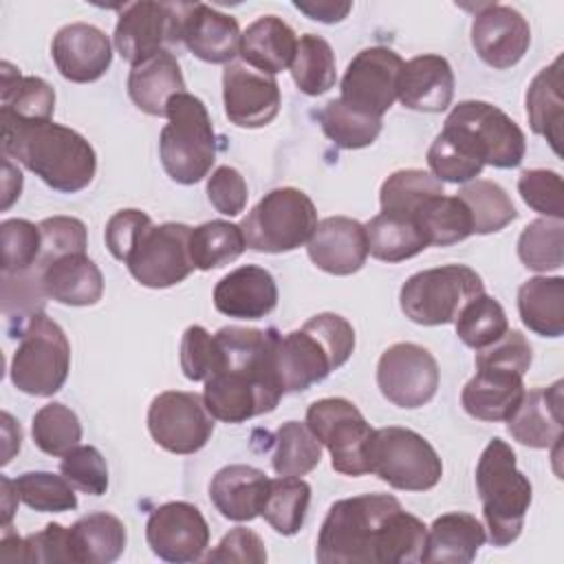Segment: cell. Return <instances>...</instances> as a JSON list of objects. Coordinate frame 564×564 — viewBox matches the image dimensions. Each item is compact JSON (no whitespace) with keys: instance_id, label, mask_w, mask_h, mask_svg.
I'll use <instances>...</instances> for the list:
<instances>
[{"instance_id":"6da1fadb","label":"cell","mask_w":564,"mask_h":564,"mask_svg":"<svg viewBox=\"0 0 564 564\" xmlns=\"http://www.w3.org/2000/svg\"><path fill=\"white\" fill-rule=\"evenodd\" d=\"M427 527L390 494H361L330 505L317 535L322 564L421 562Z\"/></svg>"},{"instance_id":"7a4b0ae2","label":"cell","mask_w":564,"mask_h":564,"mask_svg":"<svg viewBox=\"0 0 564 564\" xmlns=\"http://www.w3.org/2000/svg\"><path fill=\"white\" fill-rule=\"evenodd\" d=\"M223 352L220 370L205 381L203 401L225 423H245L273 412L284 390L275 375V328L223 326L216 335Z\"/></svg>"},{"instance_id":"3957f363","label":"cell","mask_w":564,"mask_h":564,"mask_svg":"<svg viewBox=\"0 0 564 564\" xmlns=\"http://www.w3.org/2000/svg\"><path fill=\"white\" fill-rule=\"evenodd\" d=\"M2 152L40 176L51 189L75 194L97 172V154L77 130L55 121H18L0 117Z\"/></svg>"},{"instance_id":"277c9868","label":"cell","mask_w":564,"mask_h":564,"mask_svg":"<svg viewBox=\"0 0 564 564\" xmlns=\"http://www.w3.org/2000/svg\"><path fill=\"white\" fill-rule=\"evenodd\" d=\"M355 350V330L337 313H317L302 328L275 337L273 361L286 392H302L344 366Z\"/></svg>"},{"instance_id":"5b68a950","label":"cell","mask_w":564,"mask_h":564,"mask_svg":"<svg viewBox=\"0 0 564 564\" xmlns=\"http://www.w3.org/2000/svg\"><path fill=\"white\" fill-rule=\"evenodd\" d=\"M476 489L494 546H509L524 527L533 489L518 469L516 454L502 438H491L476 465Z\"/></svg>"},{"instance_id":"8992f818","label":"cell","mask_w":564,"mask_h":564,"mask_svg":"<svg viewBox=\"0 0 564 564\" xmlns=\"http://www.w3.org/2000/svg\"><path fill=\"white\" fill-rule=\"evenodd\" d=\"M438 134L456 152L482 167H518L527 152L520 126L505 110L480 99L456 104Z\"/></svg>"},{"instance_id":"52a82bcc","label":"cell","mask_w":564,"mask_h":564,"mask_svg":"<svg viewBox=\"0 0 564 564\" xmlns=\"http://www.w3.org/2000/svg\"><path fill=\"white\" fill-rule=\"evenodd\" d=\"M167 123L159 137V156L165 174L181 183L203 181L216 161V132L205 104L178 93L167 104Z\"/></svg>"},{"instance_id":"ba28073f","label":"cell","mask_w":564,"mask_h":564,"mask_svg":"<svg viewBox=\"0 0 564 564\" xmlns=\"http://www.w3.org/2000/svg\"><path fill=\"white\" fill-rule=\"evenodd\" d=\"M70 370V344L66 333L46 313H37L20 333L11 357L13 386L31 397H53Z\"/></svg>"},{"instance_id":"9c48e42d","label":"cell","mask_w":564,"mask_h":564,"mask_svg":"<svg viewBox=\"0 0 564 564\" xmlns=\"http://www.w3.org/2000/svg\"><path fill=\"white\" fill-rule=\"evenodd\" d=\"M317 223V209L302 189L278 187L258 200L240 229L249 249L286 253L308 242Z\"/></svg>"},{"instance_id":"30bf717a","label":"cell","mask_w":564,"mask_h":564,"mask_svg":"<svg viewBox=\"0 0 564 564\" xmlns=\"http://www.w3.org/2000/svg\"><path fill=\"white\" fill-rule=\"evenodd\" d=\"M485 293L482 278L467 264H445L410 275L399 293L401 311L414 324L441 326L456 322L476 295Z\"/></svg>"},{"instance_id":"8fae6325","label":"cell","mask_w":564,"mask_h":564,"mask_svg":"<svg viewBox=\"0 0 564 564\" xmlns=\"http://www.w3.org/2000/svg\"><path fill=\"white\" fill-rule=\"evenodd\" d=\"M370 471L401 491H427L438 485L443 463L419 432L388 425L372 434Z\"/></svg>"},{"instance_id":"7c38bea8","label":"cell","mask_w":564,"mask_h":564,"mask_svg":"<svg viewBox=\"0 0 564 564\" xmlns=\"http://www.w3.org/2000/svg\"><path fill=\"white\" fill-rule=\"evenodd\" d=\"M306 425L330 452V465L344 476L370 471V443L375 430L359 408L344 397L317 399L306 410Z\"/></svg>"},{"instance_id":"4fadbf2b","label":"cell","mask_w":564,"mask_h":564,"mask_svg":"<svg viewBox=\"0 0 564 564\" xmlns=\"http://www.w3.org/2000/svg\"><path fill=\"white\" fill-rule=\"evenodd\" d=\"M189 231L192 227L183 223L150 225L126 260L130 275L148 289H167L183 282L194 271Z\"/></svg>"},{"instance_id":"5bb4252c","label":"cell","mask_w":564,"mask_h":564,"mask_svg":"<svg viewBox=\"0 0 564 564\" xmlns=\"http://www.w3.org/2000/svg\"><path fill=\"white\" fill-rule=\"evenodd\" d=\"M148 430L159 447L172 454H194L207 445L214 416L196 392L165 390L148 408Z\"/></svg>"},{"instance_id":"9a60e30c","label":"cell","mask_w":564,"mask_h":564,"mask_svg":"<svg viewBox=\"0 0 564 564\" xmlns=\"http://www.w3.org/2000/svg\"><path fill=\"white\" fill-rule=\"evenodd\" d=\"M441 372L434 355L412 341L388 346L377 364V386L397 408L414 410L430 403L438 390Z\"/></svg>"},{"instance_id":"2e32d148","label":"cell","mask_w":564,"mask_h":564,"mask_svg":"<svg viewBox=\"0 0 564 564\" xmlns=\"http://www.w3.org/2000/svg\"><path fill=\"white\" fill-rule=\"evenodd\" d=\"M115 48L132 66L181 42V4L130 2L115 26Z\"/></svg>"},{"instance_id":"e0dca14e","label":"cell","mask_w":564,"mask_h":564,"mask_svg":"<svg viewBox=\"0 0 564 564\" xmlns=\"http://www.w3.org/2000/svg\"><path fill=\"white\" fill-rule=\"evenodd\" d=\"M403 64L399 53L388 46L359 51L341 77L339 99L355 110L381 119L397 99Z\"/></svg>"},{"instance_id":"ac0fdd59","label":"cell","mask_w":564,"mask_h":564,"mask_svg":"<svg viewBox=\"0 0 564 564\" xmlns=\"http://www.w3.org/2000/svg\"><path fill=\"white\" fill-rule=\"evenodd\" d=\"M145 540L152 553L165 562H198L209 546V524L196 505L174 500L159 505L148 516Z\"/></svg>"},{"instance_id":"d6986e66","label":"cell","mask_w":564,"mask_h":564,"mask_svg":"<svg viewBox=\"0 0 564 564\" xmlns=\"http://www.w3.org/2000/svg\"><path fill=\"white\" fill-rule=\"evenodd\" d=\"M531 44L529 22L509 4H485L471 22V46L498 70L516 66Z\"/></svg>"},{"instance_id":"ffe728a7","label":"cell","mask_w":564,"mask_h":564,"mask_svg":"<svg viewBox=\"0 0 564 564\" xmlns=\"http://www.w3.org/2000/svg\"><path fill=\"white\" fill-rule=\"evenodd\" d=\"M223 101L234 126L262 128L280 112V86L271 75L242 64H227L223 70Z\"/></svg>"},{"instance_id":"44dd1931","label":"cell","mask_w":564,"mask_h":564,"mask_svg":"<svg viewBox=\"0 0 564 564\" xmlns=\"http://www.w3.org/2000/svg\"><path fill=\"white\" fill-rule=\"evenodd\" d=\"M51 55L59 75L75 84L97 82L112 64L108 35L99 26L86 22L62 26L53 37Z\"/></svg>"},{"instance_id":"7402d4cb","label":"cell","mask_w":564,"mask_h":564,"mask_svg":"<svg viewBox=\"0 0 564 564\" xmlns=\"http://www.w3.org/2000/svg\"><path fill=\"white\" fill-rule=\"evenodd\" d=\"M240 35L236 18L203 2H181V42L198 59L231 64L240 53Z\"/></svg>"},{"instance_id":"603a6c76","label":"cell","mask_w":564,"mask_h":564,"mask_svg":"<svg viewBox=\"0 0 564 564\" xmlns=\"http://www.w3.org/2000/svg\"><path fill=\"white\" fill-rule=\"evenodd\" d=\"M306 251L317 269L330 275H352L368 258L366 227L348 216H328L313 229Z\"/></svg>"},{"instance_id":"cb8c5ba5","label":"cell","mask_w":564,"mask_h":564,"mask_svg":"<svg viewBox=\"0 0 564 564\" xmlns=\"http://www.w3.org/2000/svg\"><path fill=\"white\" fill-rule=\"evenodd\" d=\"M520 372L494 364H476V375L460 392L463 410L478 421H507L522 401L524 383Z\"/></svg>"},{"instance_id":"d4e9b609","label":"cell","mask_w":564,"mask_h":564,"mask_svg":"<svg viewBox=\"0 0 564 564\" xmlns=\"http://www.w3.org/2000/svg\"><path fill=\"white\" fill-rule=\"evenodd\" d=\"M214 306L218 313L236 319L267 317L278 306V284L258 264L238 267L214 286Z\"/></svg>"},{"instance_id":"484cf974","label":"cell","mask_w":564,"mask_h":564,"mask_svg":"<svg viewBox=\"0 0 564 564\" xmlns=\"http://www.w3.org/2000/svg\"><path fill=\"white\" fill-rule=\"evenodd\" d=\"M562 386L564 381H555L549 388L524 390L520 405L507 419V430L520 445L546 449L562 441Z\"/></svg>"},{"instance_id":"4316f807","label":"cell","mask_w":564,"mask_h":564,"mask_svg":"<svg viewBox=\"0 0 564 564\" xmlns=\"http://www.w3.org/2000/svg\"><path fill=\"white\" fill-rule=\"evenodd\" d=\"M454 97V73L443 55L425 53L403 64L397 99L419 112H443Z\"/></svg>"},{"instance_id":"83f0119b","label":"cell","mask_w":564,"mask_h":564,"mask_svg":"<svg viewBox=\"0 0 564 564\" xmlns=\"http://www.w3.org/2000/svg\"><path fill=\"white\" fill-rule=\"evenodd\" d=\"M37 271L46 297L59 304L93 306L104 295V275L86 251L59 256Z\"/></svg>"},{"instance_id":"f1b7e54d","label":"cell","mask_w":564,"mask_h":564,"mask_svg":"<svg viewBox=\"0 0 564 564\" xmlns=\"http://www.w3.org/2000/svg\"><path fill=\"white\" fill-rule=\"evenodd\" d=\"M269 494V478L251 465H227L209 482V498L223 518L249 522L262 513Z\"/></svg>"},{"instance_id":"f546056e","label":"cell","mask_w":564,"mask_h":564,"mask_svg":"<svg viewBox=\"0 0 564 564\" xmlns=\"http://www.w3.org/2000/svg\"><path fill=\"white\" fill-rule=\"evenodd\" d=\"M178 93H185V79L172 51H161L130 68L128 95L139 110L165 117L170 99Z\"/></svg>"},{"instance_id":"4dcf8cb0","label":"cell","mask_w":564,"mask_h":564,"mask_svg":"<svg viewBox=\"0 0 564 564\" xmlns=\"http://www.w3.org/2000/svg\"><path fill=\"white\" fill-rule=\"evenodd\" d=\"M485 540H487L485 527L480 524V520H476V516L465 511L443 513L427 529L421 562L467 564L476 557Z\"/></svg>"},{"instance_id":"1f68e13d","label":"cell","mask_w":564,"mask_h":564,"mask_svg":"<svg viewBox=\"0 0 564 564\" xmlns=\"http://www.w3.org/2000/svg\"><path fill=\"white\" fill-rule=\"evenodd\" d=\"M295 51V31L278 15H262L242 31L238 55L245 64L273 77L275 73L291 68Z\"/></svg>"},{"instance_id":"d6a6232c","label":"cell","mask_w":564,"mask_h":564,"mask_svg":"<svg viewBox=\"0 0 564 564\" xmlns=\"http://www.w3.org/2000/svg\"><path fill=\"white\" fill-rule=\"evenodd\" d=\"M527 117L535 134L544 137L555 154H562V123H564V97H562V57L544 66L527 88Z\"/></svg>"},{"instance_id":"836d02e7","label":"cell","mask_w":564,"mask_h":564,"mask_svg":"<svg viewBox=\"0 0 564 564\" xmlns=\"http://www.w3.org/2000/svg\"><path fill=\"white\" fill-rule=\"evenodd\" d=\"M518 313L522 324L540 337L564 333V278L538 275L518 289Z\"/></svg>"},{"instance_id":"e575fe53","label":"cell","mask_w":564,"mask_h":564,"mask_svg":"<svg viewBox=\"0 0 564 564\" xmlns=\"http://www.w3.org/2000/svg\"><path fill=\"white\" fill-rule=\"evenodd\" d=\"M126 527L108 511L82 516L70 527V544L75 564H110L126 549Z\"/></svg>"},{"instance_id":"d590c367","label":"cell","mask_w":564,"mask_h":564,"mask_svg":"<svg viewBox=\"0 0 564 564\" xmlns=\"http://www.w3.org/2000/svg\"><path fill=\"white\" fill-rule=\"evenodd\" d=\"M0 117L18 121H51L55 90L42 77H24L9 62H2Z\"/></svg>"},{"instance_id":"8d00e7d4","label":"cell","mask_w":564,"mask_h":564,"mask_svg":"<svg viewBox=\"0 0 564 564\" xmlns=\"http://www.w3.org/2000/svg\"><path fill=\"white\" fill-rule=\"evenodd\" d=\"M368 253L381 262H403L419 256L427 240L414 218L397 214H377L366 225Z\"/></svg>"},{"instance_id":"74e56055","label":"cell","mask_w":564,"mask_h":564,"mask_svg":"<svg viewBox=\"0 0 564 564\" xmlns=\"http://www.w3.org/2000/svg\"><path fill=\"white\" fill-rule=\"evenodd\" d=\"M414 220L423 231L427 247L456 245L474 234L471 214L458 196H445V194L432 196L421 205Z\"/></svg>"},{"instance_id":"f35d334b","label":"cell","mask_w":564,"mask_h":564,"mask_svg":"<svg viewBox=\"0 0 564 564\" xmlns=\"http://www.w3.org/2000/svg\"><path fill=\"white\" fill-rule=\"evenodd\" d=\"M247 240L240 225L229 220H207L189 231V258L194 269L209 271L240 258Z\"/></svg>"},{"instance_id":"ab89813d","label":"cell","mask_w":564,"mask_h":564,"mask_svg":"<svg viewBox=\"0 0 564 564\" xmlns=\"http://www.w3.org/2000/svg\"><path fill=\"white\" fill-rule=\"evenodd\" d=\"M311 505V485L295 476L269 480V494L262 507L264 520L280 535H295L306 520Z\"/></svg>"},{"instance_id":"60d3db41","label":"cell","mask_w":564,"mask_h":564,"mask_svg":"<svg viewBox=\"0 0 564 564\" xmlns=\"http://www.w3.org/2000/svg\"><path fill=\"white\" fill-rule=\"evenodd\" d=\"M322 460V443L306 423L286 421L275 432L271 465L278 476H304Z\"/></svg>"},{"instance_id":"b9f144b4","label":"cell","mask_w":564,"mask_h":564,"mask_svg":"<svg viewBox=\"0 0 564 564\" xmlns=\"http://www.w3.org/2000/svg\"><path fill=\"white\" fill-rule=\"evenodd\" d=\"M438 194H445V192H443V183L434 174L410 167V170L392 172L381 183L379 203H381V212L386 214L414 218L421 205Z\"/></svg>"},{"instance_id":"7bdbcfd3","label":"cell","mask_w":564,"mask_h":564,"mask_svg":"<svg viewBox=\"0 0 564 564\" xmlns=\"http://www.w3.org/2000/svg\"><path fill=\"white\" fill-rule=\"evenodd\" d=\"M291 77L304 95L317 97L330 90L337 79L335 53L330 44L315 33H304L297 40V51L291 64Z\"/></svg>"},{"instance_id":"ee69618b","label":"cell","mask_w":564,"mask_h":564,"mask_svg":"<svg viewBox=\"0 0 564 564\" xmlns=\"http://www.w3.org/2000/svg\"><path fill=\"white\" fill-rule=\"evenodd\" d=\"M471 214L474 234H496L516 220L518 212L509 194L494 181L474 178L456 194Z\"/></svg>"},{"instance_id":"f6af8a7d","label":"cell","mask_w":564,"mask_h":564,"mask_svg":"<svg viewBox=\"0 0 564 564\" xmlns=\"http://www.w3.org/2000/svg\"><path fill=\"white\" fill-rule=\"evenodd\" d=\"M317 119L324 134L337 148H344V150H359V148L372 145L381 132V119L350 108L339 97L330 99L317 112Z\"/></svg>"},{"instance_id":"bcb514c9","label":"cell","mask_w":564,"mask_h":564,"mask_svg":"<svg viewBox=\"0 0 564 564\" xmlns=\"http://www.w3.org/2000/svg\"><path fill=\"white\" fill-rule=\"evenodd\" d=\"M46 293L40 282V271L2 273V315L11 337H20L22 328L37 313H44Z\"/></svg>"},{"instance_id":"7dc6e473","label":"cell","mask_w":564,"mask_h":564,"mask_svg":"<svg viewBox=\"0 0 564 564\" xmlns=\"http://www.w3.org/2000/svg\"><path fill=\"white\" fill-rule=\"evenodd\" d=\"M454 324L458 339L474 350L491 346L509 330L502 304L487 293H480L471 302H467Z\"/></svg>"},{"instance_id":"c3c4849f","label":"cell","mask_w":564,"mask_h":564,"mask_svg":"<svg viewBox=\"0 0 564 564\" xmlns=\"http://www.w3.org/2000/svg\"><path fill=\"white\" fill-rule=\"evenodd\" d=\"M518 258L531 271H555L564 262V223L557 218L531 220L518 238Z\"/></svg>"},{"instance_id":"681fc988","label":"cell","mask_w":564,"mask_h":564,"mask_svg":"<svg viewBox=\"0 0 564 564\" xmlns=\"http://www.w3.org/2000/svg\"><path fill=\"white\" fill-rule=\"evenodd\" d=\"M33 443L48 456H64L82 441V423L64 403H46L33 414Z\"/></svg>"},{"instance_id":"f907efd6","label":"cell","mask_w":564,"mask_h":564,"mask_svg":"<svg viewBox=\"0 0 564 564\" xmlns=\"http://www.w3.org/2000/svg\"><path fill=\"white\" fill-rule=\"evenodd\" d=\"M20 500L42 513H62L77 509V496L73 485L51 471H24L15 478Z\"/></svg>"},{"instance_id":"816d5d0a","label":"cell","mask_w":564,"mask_h":564,"mask_svg":"<svg viewBox=\"0 0 564 564\" xmlns=\"http://www.w3.org/2000/svg\"><path fill=\"white\" fill-rule=\"evenodd\" d=\"M2 273H22L35 269L42 251L40 225L24 218H7L0 225Z\"/></svg>"},{"instance_id":"f5cc1de1","label":"cell","mask_w":564,"mask_h":564,"mask_svg":"<svg viewBox=\"0 0 564 564\" xmlns=\"http://www.w3.org/2000/svg\"><path fill=\"white\" fill-rule=\"evenodd\" d=\"M223 366V352L214 335L203 326H187L181 339V370L189 381H207Z\"/></svg>"},{"instance_id":"db71d44e","label":"cell","mask_w":564,"mask_h":564,"mask_svg":"<svg viewBox=\"0 0 564 564\" xmlns=\"http://www.w3.org/2000/svg\"><path fill=\"white\" fill-rule=\"evenodd\" d=\"M62 476L88 496H101L108 489V465L93 445H77L62 456Z\"/></svg>"},{"instance_id":"11a10c76","label":"cell","mask_w":564,"mask_h":564,"mask_svg":"<svg viewBox=\"0 0 564 564\" xmlns=\"http://www.w3.org/2000/svg\"><path fill=\"white\" fill-rule=\"evenodd\" d=\"M522 200L546 218H564V189L562 176L553 170H524L518 178Z\"/></svg>"},{"instance_id":"9f6ffc18","label":"cell","mask_w":564,"mask_h":564,"mask_svg":"<svg viewBox=\"0 0 564 564\" xmlns=\"http://www.w3.org/2000/svg\"><path fill=\"white\" fill-rule=\"evenodd\" d=\"M40 234H42V251L35 262V269L59 256L86 251V245H88L86 225L73 216L44 218L40 223Z\"/></svg>"},{"instance_id":"6f0895ef","label":"cell","mask_w":564,"mask_h":564,"mask_svg":"<svg viewBox=\"0 0 564 564\" xmlns=\"http://www.w3.org/2000/svg\"><path fill=\"white\" fill-rule=\"evenodd\" d=\"M152 225V218L141 209H119L106 223V247L119 262H126L137 247L141 234Z\"/></svg>"},{"instance_id":"680465c9","label":"cell","mask_w":564,"mask_h":564,"mask_svg":"<svg viewBox=\"0 0 564 564\" xmlns=\"http://www.w3.org/2000/svg\"><path fill=\"white\" fill-rule=\"evenodd\" d=\"M207 198L212 207L225 216H238L249 198L242 174L231 165H220L207 178Z\"/></svg>"},{"instance_id":"91938a15","label":"cell","mask_w":564,"mask_h":564,"mask_svg":"<svg viewBox=\"0 0 564 564\" xmlns=\"http://www.w3.org/2000/svg\"><path fill=\"white\" fill-rule=\"evenodd\" d=\"M533 361V350L529 339L520 330H507L498 341L476 352L474 364H494L502 368H511L520 375L529 370Z\"/></svg>"},{"instance_id":"94428289","label":"cell","mask_w":564,"mask_h":564,"mask_svg":"<svg viewBox=\"0 0 564 564\" xmlns=\"http://www.w3.org/2000/svg\"><path fill=\"white\" fill-rule=\"evenodd\" d=\"M207 562H249V564H262L267 562V549L262 538L247 529L236 527L223 540L216 544L214 551L205 555Z\"/></svg>"},{"instance_id":"6125c7cd","label":"cell","mask_w":564,"mask_h":564,"mask_svg":"<svg viewBox=\"0 0 564 564\" xmlns=\"http://www.w3.org/2000/svg\"><path fill=\"white\" fill-rule=\"evenodd\" d=\"M293 7L297 11H302L304 15H308L311 20L324 22V24H333V22H341L352 4L350 2H333V0H295Z\"/></svg>"},{"instance_id":"be15d7a7","label":"cell","mask_w":564,"mask_h":564,"mask_svg":"<svg viewBox=\"0 0 564 564\" xmlns=\"http://www.w3.org/2000/svg\"><path fill=\"white\" fill-rule=\"evenodd\" d=\"M22 192V174L11 163L9 156H4V181H2V209H9L15 198H20Z\"/></svg>"},{"instance_id":"e7e4bbea","label":"cell","mask_w":564,"mask_h":564,"mask_svg":"<svg viewBox=\"0 0 564 564\" xmlns=\"http://www.w3.org/2000/svg\"><path fill=\"white\" fill-rule=\"evenodd\" d=\"M2 421H4V443L7 445H11V452H9V460H11V456L15 454V452H20V443H22V430H20V425L11 419V414L9 412H2Z\"/></svg>"},{"instance_id":"03108f58","label":"cell","mask_w":564,"mask_h":564,"mask_svg":"<svg viewBox=\"0 0 564 564\" xmlns=\"http://www.w3.org/2000/svg\"><path fill=\"white\" fill-rule=\"evenodd\" d=\"M15 487L13 480H9L7 476H2V511H4V518H2V527L9 529V522L13 518V505H11V498L18 496V489L11 491Z\"/></svg>"}]
</instances>
